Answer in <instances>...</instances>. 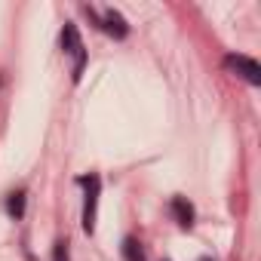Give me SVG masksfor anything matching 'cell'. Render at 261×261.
<instances>
[{"instance_id":"4","label":"cell","mask_w":261,"mask_h":261,"mask_svg":"<svg viewBox=\"0 0 261 261\" xmlns=\"http://www.w3.org/2000/svg\"><path fill=\"white\" fill-rule=\"evenodd\" d=\"M224 68L227 71H233L237 77H243L246 83H252V86H258L261 83V65L255 62V59H249V56H224Z\"/></svg>"},{"instance_id":"3","label":"cell","mask_w":261,"mask_h":261,"mask_svg":"<svg viewBox=\"0 0 261 261\" xmlns=\"http://www.w3.org/2000/svg\"><path fill=\"white\" fill-rule=\"evenodd\" d=\"M83 10H86V16L95 22V28H101L105 34H111V37H117V40L129 34V25H126V19H123L117 10H105V13H95L92 7H83Z\"/></svg>"},{"instance_id":"5","label":"cell","mask_w":261,"mask_h":261,"mask_svg":"<svg viewBox=\"0 0 261 261\" xmlns=\"http://www.w3.org/2000/svg\"><path fill=\"white\" fill-rule=\"evenodd\" d=\"M172 215L181 227H194V206L188 203V197H172Z\"/></svg>"},{"instance_id":"7","label":"cell","mask_w":261,"mask_h":261,"mask_svg":"<svg viewBox=\"0 0 261 261\" xmlns=\"http://www.w3.org/2000/svg\"><path fill=\"white\" fill-rule=\"evenodd\" d=\"M123 258L126 261H145V249H142V243L136 237H126L123 240Z\"/></svg>"},{"instance_id":"1","label":"cell","mask_w":261,"mask_h":261,"mask_svg":"<svg viewBox=\"0 0 261 261\" xmlns=\"http://www.w3.org/2000/svg\"><path fill=\"white\" fill-rule=\"evenodd\" d=\"M77 185L83 188V230L95 233V215H98V194H101V178L95 172L80 175Z\"/></svg>"},{"instance_id":"2","label":"cell","mask_w":261,"mask_h":261,"mask_svg":"<svg viewBox=\"0 0 261 261\" xmlns=\"http://www.w3.org/2000/svg\"><path fill=\"white\" fill-rule=\"evenodd\" d=\"M62 49H65V56H71L74 59V80H80V74H83V65H86V49H83V40H80V31H77V25H65L62 28Z\"/></svg>"},{"instance_id":"8","label":"cell","mask_w":261,"mask_h":261,"mask_svg":"<svg viewBox=\"0 0 261 261\" xmlns=\"http://www.w3.org/2000/svg\"><path fill=\"white\" fill-rule=\"evenodd\" d=\"M53 261H71V255H68V243H65V240L56 243V249H53Z\"/></svg>"},{"instance_id":"6","label":"cell","mask_w":261,"mask_h":261,"mask_svg":"<svg viewBox=\"0 0 261 261\" xmlns=\"http://www.w3.org/2000/svg\"><path fill=\"white\" fill-rule=\"evenodd\" d=\"M7 212H10V218H22L25 215V191H13L10 197H7Z\"/></svg>"}]
</instances>
